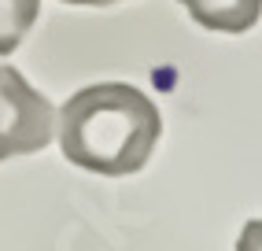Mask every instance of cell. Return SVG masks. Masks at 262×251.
Returning <instances> with one entry per match:
<instances>
[{
    "instance_id": "1",
    "label": "cell",
    "mask_w": 262,
    "mask_h": 251,
    "mask_svg": "<svg viewBox=\"0 0 262 251\" xmlns=\"http://www.w3.org/2000/svg\"><path fill=\"white\" fill-rule=\"evenodd\" d=\"M163 118L141 89L126 81H100L63 103L59 144L74 166L103 177L137 174L155 152Z\"/></svg>"
},
{
    "instance_id": "2",
    "label": "cell",
    "mask_w": 262,
    "mask_h": 251,
    "mask_svg": "<svg viewBox=\"0 0 262 251\" xmlns=\"http://www.w3.org/2000/svg\"><path fill=\"white\" fill-rule=\"evenodd\" d=\"M56 133L52 103L19 70L0 67V163L41 152Z\"/></svg>"
},
{
    "instance_id": "3",
    "label": "cell",
    "mask_w": 262,
    "mask_h": 251,
    "mask_svg": "<svg viewBox=\"0 0 262 251\" xmlns=\"http://www.w3.org/2000/svg\"><path fill=\"white\" fill-rule=\"evenodd\" d=\"M188 15L207 30L222 33H248L258 23V4L262 0H181Z\"/></svg>"
},
{
    "instance_id": "4",
    "label": "cell",
    "mask_w": 262,
    "mask_h": 251,
    "mask_svg": "<svg viewBox=\"0 0 262 251\" xmlns=\"http://www.w3.org/2000/svg\"><path fill=\"white\" fill-rule=\"evenodd\" d=\"M41 0H0V56H11L37 23Z\"/></svg>"
},
{
    "instance_id": "5",
    "label": "cell",
    "mask_w": 262,
    "mask_h": 251,
    "mask_svg": "<svg viewBox=\"0 0 262 251\" xmlns=\"http://www.w3.org/2000/svg\"><path fill=\"white\" fill-rule=\"evenodd\" d=\"M63 4H81V8H103V4H115V0H63Z\"/></svg>"
}]
</instances>
